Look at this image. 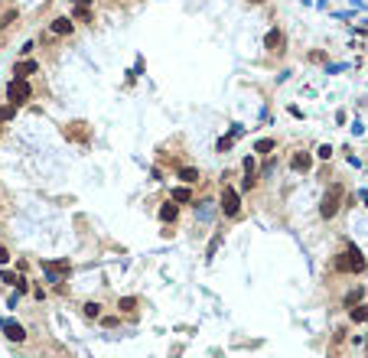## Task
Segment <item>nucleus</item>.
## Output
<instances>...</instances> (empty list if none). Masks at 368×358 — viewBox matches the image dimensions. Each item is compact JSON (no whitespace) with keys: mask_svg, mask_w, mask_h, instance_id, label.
Returning a JSON list of instances; mask_svg holds the SVG:
<instances>
[{"mask_svg":"<svg viewBox=\"0 0 368 358\" xmlns=\"http://www.w3.org/2000/svg\"><path fill=\"white\" fill-rule=\"evenodd\" d=\"M13 114H17V105H7V108H0V121H10Z\"/></svg>","mask_w":368,"mask_h":358,"instance_id":"obj_18","label":"nucleus"},{"mask_svg":"<svg viewBox=\"0 0 368 358\" xmlns=\"http://www.w3.org/2000/svg\"><path fill=\"white\" fill-rule=\"evenodd\" d=\"M7 98H10V105H26V101L33 98V88L26 78H13L10 85H7Z\"/></svg>","mask_w":368,"mask_h":358,"instance_id":"obj_3","label":"nucleus"},{"mask_svg":"<svg viewBox=\"0 0 368 358\" xmlns=\"http://www.w3.org/2000/svg\"><path fill=\"white\" fill-rule=\"evenodd\" d=\"M232 143H235V137H232V134L222 137V140H218V150H232Z\"/></svg>","mask_w":368,"mask_h":358,"instance_id":"obj_20","label":"nucleus"},{"mask_svg":"<svg viewBox=\"0 0 368 358\" xmlns=\"http://www.w3.org/2000/svg\"><path fill=\"white\" fill-rule=\"evenodd\" d=\"M251 4H264V0H251Z\"/></svg>","mask_w":368,"mask_h":358,"instance_id":"obj_24","label":"nucleus"},{"mask_svg":"<svg viewBox=\"0 0 368 358\" xmlns=\"http://www.w3.org/2000/svg\"><path fill=\"white\" fill-rule=\"evenodd\" d=\"M270 150H274V140H258L254 153H270Z\"/></svg>","mask_w":368,"mask_h":358,"instance_id":"obj_17","label":"nucleus"},{"mask_svg":"<svg viewBox=\"0 0 368 358\" xmlns=\"http://www.w3.org/2000/svg\"><path fill=\"white\" fill-rule=\"evenodd\" d=\"M85 316H88V319H98V316H101V306H98V303H85Z\"/></svg>","mask_w":368,"mask_h":358,"instance_id":"obj_13","label":"nucleus"},{"mask_svg":"<svg viewBox=\"0 0 368 358\" xmlns=\"http://www.w3.org/2000/svg\"><path fill=\"white\" fill-rule=\"evenodd\" d=\"M7 260H10V251H7V247L0 244V264H7Z\"/></svg>","mask_w":368,"mask_h":358,"instance_id":"obj_22","label":"nucleus"},{"mask_svg":"<svg viewBox=\"0 0 368 358\" xmlns=\"http://www.w3.org/2000/svg\"><path fill=\"white\" fill-rule=\"evenodd\" d=\"M0 329H4V335H7L10 342H23V339H26V329L20 326L17 319H4V322H0Z\"/></svg>","mask_w":368,"mask_h":358,"instance_id":"obj_5","label":"nucleus"},{"mask_svg":"<svg viewBox=\"0 0 368 358\" xmlns=\"http://www.w3.org/2000/svg\"><path fill=\"white\" fill-rule=\"evenodd\" d=\"M0 280H4V284H13V287H17V274H13V271H4V274H0Z\"/></svg>","mask_w":368,"mask_h":358,"instance_id":"obj_19","label":"nucleus"},{"mask_svg":"<svg viewBox=\"0 0 368 358\" xmlns=\"http://www.w3.org/2000/svg\"><path fill=\"white\" fill-rule=\"evenodd\" d=\"M117 306H121V313H134V309H137V303L130 300V297H124L121 303H117Z\"/></svg>","mask_w":368,"mask_h":358,"instance_id":"obj_15","label":"nucleus"},{"mask_svg":"<svg viewBox=\"0 0 368 358\" xmlns=\"http://www.w3.org/2000/svg\"><path fill=\"white\" fill-rule=\"evenodd\" d=\"M173 202H176V205H189L192 202V192H189V186H176V189H173Z\"/></svg>","mask_w":368,"mask_h":358,"instance_id":"obj_8","label":"nucleus"},{"mask_svg":"<svg viewBox=\"0 0 368 358\" xmlns=\"http://www.w3.org/2000/svg\"><path fill=\"white\" fill-rule=\"evenodd\" d=\"M342 196H345V189L342 186H329V189H326V196H323V205H319V215L323 218H332L339 212V205H342Z\"/></svg>","mask_w":368,"mask_h":358,"instance_id":"obj_2","label":"nucleus"},{"mask_svg":"<svg viewBox=\"0 0 368 358\" xmlns=\"http://www.w3.org/2000/svg\"><path fill=\"white\" fill-rule=\"evenodd\" d=\"M222 212H225L228 218H238V212H241V196L232 189V186L222 189Z\"/></svg>","mask_w":368,"mask_h":358,"instance_id":"obj_4","label":"nucleus"},{"mask_svg":"<svg viewBox=\"0 0 368 358\" xmlns=\"http://www.w3.org/2000/svg\"><path fill=\"white\" fill-rule=\"evenodd\" d=\"M316 156H319V160H329V156H332V147H319Z\"/></svg>","mask_w":368,"mask_h":358,"instance_id":"obj_21","label":"nucleus"},{"mask_svg":"<svg viewBox=\"0 0 368 358\" xmlns=\"http://www.w3.org/2000/svg\"><path fill=\"white\" fill-rule=\"evenodd\" d=\"M362 293H365L362 287H358V290H352L349 297H345V306H358V300H362Z\"/></svg>","mask_w":368,"mask_h":358,"instance_id":"obj_14","label":"nucleus"},{"mask_svg":"<svg viewBox=\"0 0 368 358\" xmlns=\"http://www.w3.org/2000/svg\"><path fill=\"white\" fill-rule=\"evenodd\" d=\"M290 166H293L297 173H307V169L313 166V156H310V153H297L293 160H290Z\"/></svg>","mask_w":368,"mask_h":358,"instance_id":"obj_7","label":"nucleus"},{"mask_svg":"<svg viewBox=\"0 0 368 358\" xmlns=\"http://www.w3.org/2000/svg\"><path fill=\"white\" fill-rule=\"evenodd\" d=\"M13 72H17V78H30L33 72H36V62H17V68H13Z\"/></svg>","mask_w":368,"mask_h":358,"instance_id":"obj_10","label":"nucleus"},{"mask_svg":"<svg viewBox=\"0 0 368 358\" xmlns=\"http://www.w3.org/2000/svg\"><path fill=\"white\" fill-rule=\"evenodd\" d=\"M283 43H287L283 30H270L267 36H264V49H270V52H280V49H283Z\"/></svg>","mask_w":368,"mask_h":358,"instance_id":"obj_6","label":"nucleus"},{"mask_svg":"<svg viewBox=\"0 0 368 358\" xmlns=\"http://www.w3.org/2000/svg\"><path fill=\"white\" fill-rule=\"evenodd\" d=\"M352 319H355V322H368V306H352Z\"/></svg>","mask_w":368,"mask_h":358,"instance_id":"obj_12","label":"nucleus"},{"mask_svg":"<svg viewBox=\"0 0 368 358\" xmlns=\"http://www.w3.org/2000/svg\"><path fill=\"white\" fill-rule=\"evenodd\" d=\"M362 199H365V205H368V192H362Z\"/></svg>","mask_w":368,"mask_h":358,"instance_id":"obj_23","label":"nucleus"},{"mask_svg":"<svg viewBox=\"0 0 368 358\" xmlns=\"http://www.w3.org/2000/svg\"><path fill=\"white\" fill-rule=\"evenodd\" d=\"M336 267H339V271H349V274H362V271H365V257H362V251H358L355 244H345V254H339Z\"/></svg>","mask_w":368,"mask_h":358,"instance_id":"obj_1","label":"nucleus"},{"mask_svg":"<svg viewBox=\"0 0 368 358\" xmlns=\"http://www.w3.org/2000/svg\"><path fill=\"white\" fill-rule=\"evenodd\" d=\"M160 218H163L166 225H170V222H176V218H179V205H176V202L163 205V209H160Z\"/></svg>","mask_w":368,"mask_h":358,"instance_id":"obj_9","label":"nucleus"},{"mask_svg":"<svg viewBox=\"0 0 368 358\" xmlns=\"http://www.w3.org/2000/svg\"><path fill=\"white\" fill-rule=\"evenodd\" d=\"M179 179H186V183H196V179H199V173H196V169H179Z\"/></svg>","mask_w":368,"mask_h":358,"instance_id":"obj_16","label":"nucleus"},{"mask_svg":"<svg viewBox=\"0 0 368 358\" xmlns=\"http://www.w3.org/2000/svg\"><path fill=\"white\" fill-rule=\"evenodd\" d=\"M52 33H59V36H68V33H72V20H65V17L52 20Z\"/></svg>","mask_w":368,"mask_h":358,"instance_id":"obj_11","label":"nucleus"}]
</instances>
